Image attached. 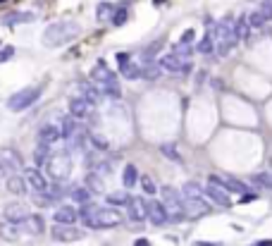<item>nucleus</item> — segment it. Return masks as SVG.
I'll return each instance as SVG.
<instances>
[{"instance_id":"obj_1","label":"nucleus","mask_w":272,"mask_h":246,"mask_svg":"<svg viewBox=\"0 0 272 246\" xmlns=\"http://www.w3.org/2000/svg\"><path fill=\"white\" fill-rule=\"evenodd\" d=\"M77 36H79L77 22H53L43 31V46L46 48H57V46H65V43L74 41Z\"/></svg>"},{"instance_id":"obj_2","label":"nucleus","mask_w":272,"mask_h":246,"mask_svg":"<svg viewBox=\"0 0 272 246\" xmlns=\"http://www.w3.org/2000/svg\"><path fill=\"white\" fill-rule=\"evenodd\" d=\"M91 79L100 86V91H103L105 96H110V98L122 96V89H119L117 77H115V72L105 65V60H98L96 65H93V69H91Z\"/></svg>"},{"instance_id":"obj_3","label":"nucleus","mask_w":272,"mask_h":246,"mask_svg":"<svg viewBox=\"0 0 272 246\" xmlns=\"http://www.w3.org/2000/svg\"><path fill=\"white\" fill-rule=\"evenodd\" d=\"M41 93H43V84H38V86H24V89H19L17 93H12V96L7 98V110L22 112V110L31 108L41 98Z\"/></svg>"},{"instance_id":"obj_4","label":"nucleus","mask_w":272,"mask_h":246,"mask_svg":"<svg viewBox=\"0 0 272 246\" xmlns=\"http://www.w3.org/2000/svg\"><path fill=\"white\" fill-rule=\"evenodd\" d=\"M46 170L55 182H65L72 172V158L67 150H57V153H50L48 163H46Z\"/></svg>"},{"instance_id":"obj_5","label":"nucleus","mask_w":272,"mask_h":246,"mask_svg":"<svg viewBox=\"0 0 272 246\" xmlns=\"http://www.w3.org/2000/svg\"><path fill=\"white\" fill-rule=\"evenodd\" d=\"M50 237H53V241L70 244V241L84 239V230H79V227H74V225H53V230H50Z\"/></svg>"},{"instance_id":"obj_6","label":"nucleus","mask_w":272,"mask_h":246,"mask_svg":"<svg viewBox=\"0 0 272 246\" xmlns=\"http://www.w3.org/2000/svg\"><path fill=\"white\" fill-rule=\"evenodd\" d=\"M0 170H10L17 172L22 170V156L17 148H10V146H3L0 148Z\"/></svg>"},{"instance_id":"obj_7","label":"nucleus","mask_w":272,"mask_h":246,"mask_svg":"<svg viewBox=\"0 0 272 246\" xmlns=\"http://www.w3.org/2000/svg\"><path fill=\"white\" fill-rule=\"evenodd\" d=\"M127 218L132 222H143L148 218V203L141 196H132L127 203Z\"/></svg>"},{"instance_id":"obj_8","label":"nucleus","mask_w":272,"mask_h":246,"mask_svg":"<svg viewBox=\"0 0 272 246\" xmlns=\"http://www.w3.org/2000/svg\"><path fill=\"white\" fill-rule=\"evenodd\" d=\"M24 182H27L36 194L48 192V179L43 177V172L38 170V167H27V170H24Z\"/></svg>"},{"instance_id":"obj_9","label":"nucleus","mask_w":272,"mask_h":246,"mask_svg":"<svg viewBox=\"0 0 272 246\" xmlns=\"http://www.w3.org/2000/svg\"><path fill=\"white\" fill-rule=\"evenodd\" d=\"M3 215H5L7 222H12V225H22V222L29 218V211H27V205H24V203H19V201H12V203L5 205Z\"/></svg>"},{"instance_id":"obj_10","label":"nucleus","mask_w":272,"mask_h":246,"mask_svg":"<svg viewBox=\"0 0 272 246\" xmlns=\"http://www.w3.org/2000/svg\"><path fill=\"white\" fill-rule=\"evenodd\" d=\"M148 220H151L155 227L170 222V213H168V208H165V203H160V201H148Z\"/></svg>"},{"instance_id":"obj_11","label":"nucleus","mask_w":272,"mask_h":246,"mask_svg":"<svg viewBox=\"0 0 272 246\" xmlns=\"http://www.w3.org/2000/svg\"><path fill=\"white\" fill-rule=\"evenodd\" d=\"M158 65H160L162 69H168V72H181V74L191 69V62H189V60H181L179 55H175V53L160 58V60H158Z\"/></svg>"},{"instance_id":"obj_12","label":"nucleus","mask_w":272,"mask_h":246,"mask_svg":"<svg viewBox=\"0 0 272 246\" xmlns=\"http://www.w3.org/2000/svg\"><path fill=\"white\" fill-rule=\"evenodd\" d=\"M184 213L186 218H201L210 213V205L203 198H184Z\"/></svg>"},{"instance_id":"obj_13","label":"nucleus","mask_w":272,"mask_h":246,"mask_svg":"<svg viewBox=\"0 0 272 246\" xmlns=\"http://www.w3.org/2000/svg\"><path fill=\"white\" fill-rule=\"evenodd\" d=\"M203 194H205V196H208L213 203L220 205V208H229V205H232L229 194L224 192L222 186H215V184H210V182H208V186L203 189Z\"/></svg>"},{"instance_id":"obj_14","label":"nucleus","mask_w":272,"mask_h":246,"mask_svg":"<svg viewBox=\"0 0 272 246\" xmlns=\"http://www.w3.org/2000/svg\"><path fill=\"white\" fill-rule=\"evenodd\" d=\"M53 220H55V225H74L79 220V211L74 205H60L55 215H53Z\"/></svg>"},{"instance_id":"obj_15","label":"nucleus","mask_w":272,"mask_h":246,"mask_svg":"<svg viewBox=\"0 0 272 246\" xmlns=\"http://www.w3.org/2000/svg\"><path fill=\"white\" fill-rule=\"evenodd\" d=\"M60 139H62V134H60V129H57L55 124H43L41 129H38V144L41 146H48L50 148Z\"/></svg>"},{"instance_id":"obj_16","label":"nucleus","mask_w":272,"mask_h":246,"mask_svg":"<svg viewBox=\"0 0 272 246\" xmlns=\"http://www.w3.org/2000/svg\"><path fill=\"white\" fill-rule=\"evenodd\" d=\"M27 22H34V14L31 12H10L3 17V27L14 29L17 24H27Z\"/></svg>"},{"instance_id":"obj_17","label":"nucleus","mask_w":272,"mask_h":246,"mask_svg":"<svg viewBox=\"0 0 272 246\" xmlns=\"http://www.w3.org/2000/svg\"><path fill=\"white\" fill-rule=\"evenodd\" d=\"M22 227H24L29 234H43L46 232V222H43V218L41 215H31V213H29V218L22 222Z\"/></svg>"},{"instance_id":"obj_18","label":"nucleus","mask_w":272,"mask_h":246,"mask_svg":"<svg viewBox=\"0 0 272 246\" xmlns=\"http://www.w3.org/2000/svg\"><path fill=\"white\" fill-rule=\"evenodd\" d=\"M89 108L91 105L81 96H77V98H72L70 101V115L74 117V120H81V117L89 115Z\"/></svg>"},{"instance_id":"obj_19","label":"nucleus","mask_w":272,"mask_h":246,"mask_svg":"<svg viewBox=\"0 0 272 246\" xmlns=\"http://www.w3.org/2000/svg\"><path fill=\"white\" fill-rule=\"evenodd\" d=\"M5 186H7V192L14 194V196H22V194L27 192V182H24V177H19V175H10Z\"/></svg>"},{"instance_id":"obj_20","label":"nucleus","mask_w":272,"mask_h":246,"mask_svg":"<svg viewBox=\"0 0 272 246\" xmlns=\"http://www.w3.org/2000/svg\"><path fill=\"white\" fill-rule=\"evenodd\" d=\"M136 182H139V170H136V165H124V172H122V184L127 186V189H132V186H136Z\"/></svg>"},{"instance_id":"obj_21","label":"nucleus","mask_w":272,"mask_h":246,"mask_svg":"<svg viewBox=\"0 0 272 246\" xmlns=\"http://www.w3.org/2000/svg\"><path fill=\"white\" fill-rule=\"evenodd\" d=\"M160 74H162V67L158 62H146V65H141V77L148 79V82H155Z\"/></svg>"},{"instance_id":"obj_22","label":"nucleus","mask_w":272,"mask_h":246,"mask_svg":"<svg viewBox=\"0 0 272 246\" xmlns=\"http://www.w3.org/2000/svg\"><path fill=\"white\" fill-rule=\"evenodd\" d=\"M79 131V122L77 120H74V117H65L62 120V127H60V134H62V139H67V141H70L72 137H74V134H77Z\"/></svg>"},{"instance_id":"obj_23","label":"nucleus","mask_w":272,"mask_h":246,"mask_svg":"<svg viewBox=\"0 0 272 246\" xmlns=\"http://www.w3.org/2000/svg\"><path fill=\"white\" fill-rule=\"evenodd\" d=\"M119 72H122V77L124 79H139L141 77V65H136V62H119Z\"/></svg>"},{"instance_id":"obj_24","label":"nucleus","mask_w":272,"mask_h":246,"mask_svg":"<svg viewBox=\"0 0 272 246\" xmlns=\"http://www.w3.org/2000/svg\"><path fill=\"white\" fill-rule=\"evenodd\" d=\"M19 225H12V222H3L0 225V237L5 241H17L19 239Z\"/></svg>"},{"instance_id":"obj_25","label":"nucleus","mask_w":272,"mask_h":246,"mask_svg":"<svg viewBox=\"0 0 272 246\" xmlns=\"http://www.w3.org/2000/svg\"><path fill=\"white\" fill-rule=\"evenodd\" d=\"M81 93H84V101L89 103V105H98V103H100V91L96 89V86H91V84H81Z\"/></svg>"},{"instance_id":"obj_26","label":"nucleus","mask_w":272,"mask_h":246,"mask_svg":"<svg viewBox=\"0 0 272 246\" xmlns=\"http://www.w3.org/2000/svg\"><path fill=\"white\" fill-rule=\"evenodd\" d=\"M70 196H72V201H74V203H79V205L91 203V192L86 189V186H74V189L70 192Z\"/></svg>"},{"instance_id":"obj_27","label":"nucleus","mask_w":272,"mask_h":246,"mask_svg":"<svg viewBox=\"0 0 272 246\" xmlns=\"http://www.w3.org/2000/svg\"><path fill=\"white\" fill-rule=\"evenodd\" d=\"M181 196L184 198H203V186L198 182H186L181 186Z\"/></svg>"},{"instance_id":"obj_28","label":"nucleus","mask_w":272,"mask_h":246,"mask_svg":"<svg viewBox=\"0 0 272 246\" xmlns=\"http://www.w3.org/2000/svg\"><path fill=\"white\" fill-rule=\"evenodd\" d=\"M160 153L165 158H168V160H172V163H184V160H181V153H179V148H177V144H162L160 146Z\"/></svg>"},{"instance_id":"obj_29","label":"nucleus","mask_w":272,"mask_h":246,"mask_svg":"<svg viewBox=\"0 0 272 246\" xmlns=\"http://www.w3.org/2000/svg\"><path fill=\"white\" fill-rule=\"evenodd\" d=\"M86 189L93 194H103V179H100V175L89 172V175H86Z\"/></svg>"},{"instance_id":"obj_30","label":"nucleus","mask_w":272,"mask_h":246,"mask_svg":"<svg viewBox=\"0 0 272 246\" xmlns=\"http://www.w3.org/2000/svg\"><path fill=\"white\" fill-rule=\"evenodd\" d=\"M129 198L132 196L127 192H112V194H108V203H110V208H115V205H127Z\"/></svg>"},{"instance_id":"obj_31","label":"nucleus","mask_w":272,"mask_h":246,"mask_svg":"<svg viewBox=\"0 0 272 246\" xmlns=\"http://www.w3.org/2000/svg\"><path fill=\"white\" fill-rule=\"evenodd\" d=\"M112 14H115V5H112V3H100V5H98V10H96L98 22L112 20Z\"/></svg>"},{"instance_id":"obj_32","label":"nucleus","mask_w":272,"mask_h":246,"mask_svg":"<svg viewBox=\"0 0 272 246\" xmlns=\"http://www.w3.org/2000/svg\"><path fill=\"white\" fill-rule=\"evenodd\" d=\"M48 158H50V148H48V146H41V144H38V148L34 150L36 167H38V165H46V163H48Z\"/></svg>"},{"instance_id":"obj_33","label":"nucleus","mask_w":272,"mask_h":246,"mask_svg":"<svg viewBox=\"0 0 272 246\" xmlns=\"http://www.w3.org/2000/svg\"><path fill=\"white\" fill-rule=\"evenodd\" d=\"M246 22H248V29H260L265 24V17L260 14V10H253V12L246 17Z\"/></svg>"},{"instance_id":"obj_34","label":"nucleus","mask_w":272,"mask_h":246,"mask_svg":"<svg viewBox=\"0 0 272 246\" xmlns=\"http://www.w3.org/2000/svg\"><path fill=\"white\" fill-rule=\"evenodd\" d=\"M213 46H215V43H213V39H210V36H203L201 41L196 43V50H198V53H203V55H208V53H213Z\"/></svg>"},{"instance_id":"obj_35","label":"nucleus","mask_w":272,"mask_h":246,"mask_svg":"<svg viewBox=\"0 0 272 246\" xmlns=\"http://www.w3.org/2000/svg\"><path fill=\"white\" fill-rule=\"evenodd\" d=\"M89 141H91V146L93 148H98V150H108V139L105 137H100V134H89Z\"/></svg>"},{"instance_id":"obj_36","label":"nucleus","mask_w":272,"mask_h":246,"mask_svg":"<svg viewBox=\"0 0 272 246\" xmlns=\"http://www.w3.org/2000/svg\"><path fill=\"white\" fill-rule=\"evenodd\" d=\"M127 7H117V10H115V14H112V27H122V24H124L127 22Z\"/></svg>"},{"instance_id":"obj_37","label":"nucleus","mask_w":272,"mask_h":246,"mask_svg":"<svg viewBox=\"0 0 272 246\" xmlns=\"http://www.w3.org/2000/svg\"><path fill=\"white\" fill-rule=\"evenodd\" d=\"M253 184L265 186V189H272V175H267V172H260V175H256V177H253Z\"/></svg>"},{"instance_id":"obj_38","label":"nucleus","mask_w":272,"mask_h":246,"mask_svg":"<svg viewBox=\"0 0 272 246\" xmlns=\"http://www.w3.org/2000/svg\"><path fill=\"white\" fill-rule=\"evenodd\" d=\"M139 179H141V189H143V194L153 196V194L158 192V186H155V182L151 177H139Z\"/></svg>"},{"instance_id":"obj_39","label":"nucleus","mask_w":272,"mask_h":246,"mask_svg":"<svg viewBox=\"0 0 272 246\" xmlns=\"http://www.w3.org/2000/svg\"><path fill=\"white\" fill-rule=\"evenodd\" d=\"M258 10H260V14L265 17V22L272 20V0H263V5H260Z\"/></svg>"},{"instance_id":"obj_40","label":"nucleus","mask_w":272,"mask_h":246,"mask_svg":"<svg viewBox=\"0 0 272 246\" xmlns=\"http://www.w3.org/2000/svg\"><path fill=\"white\" fill-rule=\"evenodd\" d=\"M175 55H179L181 60H186L189 55H191V46H184V43H179V46H177V50H175Z\"/></svg>"},{"instance_id":"obj_41","label":"nucleus","mask_w":272,"mask_h":246,"mask_svg":"<svg viewBox=\"0 0 272 246\" xmlns=\"http://www.w3.org/2000/svg\"><path fill=\"white\" fill-rule=\"evenodd\" d=\"M12 55H14V48H12V46H3V48H0V62L10 60Z\"/></svg>"},{"instance_id":"obj_42","label":"nucleus","mask_w":272,"mask_h":246,"mask_svg":"<svg viewBox=\"0 0 272 246\" xmlns=\"http://www.w3.org/2000/svg\"><path fill=\"white\" fill-rule=\"evenodd\" d=\"M253 201H258V194H253V192L241 194V198H239V203H253Z\"/></svg>"},{"instance_id":"obj_43","label":"nucleus","mask_w":272,"mask_h":246,"mask_svg":"<svg viewBox=\"0 0 272 246\" xmlns=\"http://www.w3.org/2000/svg\"><path fill=\"white\" fill-rule=\"evenodd\" d=\"M194 36H196V31H194V29H186V31L181 34V41H179V43H184V46H189V43L194 41Z\"/></svg>"},{"instance_id":"obj_44","label":"nucleus","mask_w":272,"mask_h":246,"mask_svg":"<svg viewBox=\"0 0 272 246\" xmlns=\"http://www.w3.org/2000/svg\"><path fill=\"white\" fill-rule=\"evenodd\" d=\"M194 246H222L220 241L217 244H213V241H194Z\"/></svg>"},{"instance_id":"obj_45","label":"nucleus","mask_w":272,"mask_h":246,"mask_svg":"<svg viewBox=\"0 0 272 246\" xmlns=\"http://www.w3.org/2000/svg\"><path fill=\"white\" fill-rule=\"evenodd\" d=\"M134 246H151V241H148V239H136V241H134Z\"/></svg>"},{"instance_id":"obj_46","label":"nucleus","mask_w":272,"mask_h":246,"mask_svg":"<svg viewBox=\"0 0 272 246\" xmlns=\"http://www.w3.org/2000/svg\"><path fill=\"white\" fill-rule=\"evenodd\" d=\"M253 246H272V239H263V241H256Z\"/></svg>"},{"instance_id":"obj_47","label":"nucleus","mask_w":272,"mask_h":246,"mask_svg":"<svg viewBox=\"0 0 272 246\" xmlns=\"http://www.w3.org/2000/svg\"><path fill=\"white\" fill-rule=\"evenodd\" d=\"M213 86H215V89H224V84L220 82V79H215V82H213Z\"/></svg>"},{"instance_id":"obj_48","label":"nucleus","mask_w":272,"mask_h":246,"mask_svg":"<svg viewBox=\"0 0 272 246\" xmlns=\"http://www.w3.org/2000/svg\"><path fill=\"white\" fill-rule=\"evenodd\" d=\"M153 3H155V5H160V3H162V0H153Z\"/></svg>"}]
</instances>
